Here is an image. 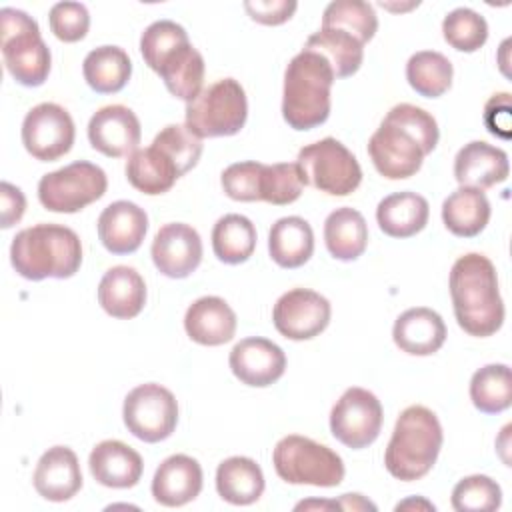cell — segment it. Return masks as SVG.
<instances>
[{"label":"cell","instance_id":"obj_4","mask_svg":"<svg viewBox=\"0 0 512 512\" xmlns=\"http://www.w3.org/2000/svg\"><path fill=\"white\" fill-rule=\"evenodd\" d=\"M442 440L444 434L436 414L426 406H408L396 420L384 452V466L402 482L420 480L436 464Z\"/></svg>","mask_w":512,"mask_h":512},{"label":"cell","instance_id":"obj_40","mask_svg":"<svg viewBox=\"0 0 512 512\" xmlns=\"http://www.w3.org/2000/svg\"><path fill=\"white\" fill-rule=\"evenodd\" d=\"M302 188L304 180L296 162L264 164L260 180V200L274 206L292 204L300 198Z\"/></svg>","mask_w":512,"mask_h":512},{"label":"cell","instance_id":"obj_44","mask_svg":"<svg viewBox=\"0 0 512 512\" xmlns=\"http://www.w3.org/2000/svg\"><path fill=\"white\" fill-rule=\"evenodd\" d=\"M262 170H264V164L256 160L230 164L220 176V184L226 196L238 202H258Z\"/></svg>","mask_w":512,"mask_h":512},{"label":"cell","instance_id":"obj_10","mask_svg":"<svg viewBox=\"0 0 512 512\" xmlns=\"http://www.w3.org/2000/svg\"><path fill=\"white\" fill-rule=\"evenodd\" d=\"M122 418L132 436L142 442H162L176 430L178 402L174 394L156 384H140L124 398Z\"/></svg>","mask_w":512,"mask_h":512},{"label":"cell","instance_id":"obj_34","mask_svg":"<svg viewBox=\"0 0 512 512\" xmlns=\"http://www.w3.org/2000/svg\"><path fill=\"white\" fill-rule=\"evenodd\" d=\"M304 50L318 52L332 66L336 78H348L358 72L364 60V46L348 32L336 28H320L308 36Z\"/></svg>","mask_w":512,"mask_h":512},{"label":"cell","instance_id":"obj_6","mask_svg":"<svg viewBox=\"0 0 512 512\" xmlns=\"http://www.w3.org/2000/svg\"><path fill=\"white\" fill-rule=\"evenodd\" d=\"M276 474L288 484L332 488L344 480V462L328 446L300 434L278 440L272 452Z\"/></svg>","mask_w":512,"mask_h":512},{"label":"cell","instance_id":"obj_14","mask_svg":"<svg viewBox=\"0 0 512 512\" xmlns=\"http://www.w3.org/2000/svg\"><path fill=\"white\" fill-rule=\"evenodd\" d=\"M330 302L308 288L284 292L272 310L274 328L288 340H310L330 324Z\"/></svg>","mask_w":512,"mask_h":512},{"label":"cell","instance_id":"obj_1","mask_svg":"<svg viewBox=\"0 0 512 512\" xmlns=\"http://www.w3.org/2000/svg\"><path fill=\"white\" fill-rule=\"evenodd\" d=\"M450 296L458 326L476 338L492 336L504 322V302L494 264L478 252L460 256L450 270Z\"/></svg>","mask_w":512,"mask_h":512},{"label":"cell","instance_id":"obj_20","mask_svg":"<svg viewBox=\"0 0 512 512\" xmlns=\"http://www.w3.org/2000/svg\"><path fill=\"white\" fill-rule=\"evenodd\" d=\"M508 172V154L482 140L464 144L454 158V178L460 186L486 190L504 182Z\"/></svg>","mask_w":512,"mask_h":512},{"label":"cell","instance_id":"obj_46","mask_svg":"<svg viewBox=\"0 0 512 512\" xmlns=\"http://www.w3.org/2000/svg\"><path fill=\"white\" fill-rule=\"evenodd\" d=\"M386 116H390L392 120H396L398 124L408 128L422 142L426 154H430L436 148L438 138H440L438 124H436L434 116L430 112H426L424 108L402 102V104H396L394 108H390V112Z\"/></svg>","mask_w":512,"mask_h":512},{"label":"cell","instance_id":"obj_12","mask_svg":"<svg viewBox=\"0 0 512 512\" xmlns=\"http://www.w3.org/2000/svg\"><path fill=\"white\" fill-rule=\"evenodd\" d=\"M368 154L374 168L384 178L404 180L420 170L426 150L408 128L384 116L378 130L368 140Z\"/></svg>","mask_w":512,"mask_h":512},{"label":"cell","instance_id":"obj_41","mask_svg":"<svg viewBox=\"0 0 512 512\" xmlns=\"http://www.w3.org/2000/svg\"><path fill=\"white\" fill-rule=\"evenodd\" d=\"M502 504V490L490 476L462 478L452 490V508L458 512H492Z\"/></svg>","mask_w":512,"mask_h":512},{"label":"cell","instance_id":"obj_17","mask_svg":"<svg viewBox=\"0 0 512 512\" xmlns=\"http://www.w3.org/2000/svg\"><path fill=\"white\" fill-rule=\"evenodd\" d=\"M140 136L138 116L122 104H110L96 110L88 122L90 146L110 158L130 156L138 150Z\"/></svg>","mask_w":512,"mask_h":512},{"label":"cell","instance_id":"obj_15","mask_svg":"<svg viewBox=\"0 0 512 512\" xmlns=\"http://www.w3.org/2000/svg\"><path fill=\"white\" fill-rule=\"evenodd\" d=\"M150 254L160 274L186 278L202 262V240L190 224L170 222L156 232Z\"/></svg>","mask_w":512,"mask_h":512},{"label":"cell","instance_id":"obj_26","mask_svg":"<svg viewBox=\"0 0 512 512\" xmlns=\"http://www.w3.org/2000/svg\"><path fill=\"white\" fill-rule=\"evenodd\" d=\"M428 200L416 192L404 190L382 198L376 206L380 230L392 238H410L428 224Z\"/></svg>","mask_w":512,"mask_h":512},{"label":"cell","instance_id":"obj_23","mask_svg":"<svg viewBox=\"0 0 512 512\" xmlns=\"http://www.w3.org/2000/svg\"><path fill=\"white\" fill-rule=\"evenodd\" d=\"M392 338L394 344L406 354L430 356L442 348L446 340V324L432 308H408L396 318Z\"/></svg>","mask_w":512,"mask_h":512},{"label":"cell","instance_id":"obj_47","mask_svg":"<svg viewBox=\"0 0 512 512\" xmlns=\"http://www.w3.org/2000/svg\"><path fill=\"white\" fill-rule=\"evenodd\" d=\"M298 4L294 0H248L244 2V10L250 14L254 22L266 26H278L292 18Z\"/></svg>","mask_w":512,"mask_h":512},{"label":"cell","instance_id":"obj_8","mask_svg":"<svg viewBox=\"0 0 512 512\" xmlns=\"http://www.w3.org/2000/svg\"><path fill=\"white\" fill-rule=\"evenodd\" d=\"M296 164L304 186L310 184L330 196H348L362 182V168L356 156L332 136L300 148Z\"/></svg>","mask_w":512,"mask_h":512},{"label":"cell","instance_id":"obj_31","mask_svg":"<svg viewBox=\"0 0 512 512\" xmlns=\"http://www.w3.org/2000/svg\"><path fill=\"white\" fill-rule=\"evenodd\" d=\"M218 496L234 506H248L264 492L262 468L246 456H230L216 470Z\"/></svg>","mask_w":512,"mask_h":512},{"label":"cell","instance_id":"obj_22","mask_svg":"<svg viewBox=\"0 0 512 512\" xmlns=\"http://www.w3.org/2000/svg\"><path fill=\"white\" fill-rule=\"evenodd\" d=\"M88 468L94 480L106 488H132L142 478V456L120 440L96 444L88 456Z\"/></svg>","mask_w":512,"mask_h":512},{"label":"cell","instance_id":"obj_30","mask_svg":"<svg viewBox=\"0 0 512 512\" xmlns=\"http://www.w3.org/2000/svg\"><path fill=\"white\" fill-rule=\"evenodd\" d=\"M490 220V202L484 190L460 186L442 202L444 226L460 238L478 236Z\"/></svg>","mask_w":512,"mask_h":512},{"label":"cell","instance_id":"obj_3","mask_svg":"<svg viewBox=\"0 0 512 512\" xmlns=\"http://www.w3.org/2000/svg\"><path fill=\"white\" fill-rule=\"evenodd\" d=\"M336 76L318 52H298L284 72L282 116L294 130H312L330 116V90Z\"/></svg>","mask_w":512,"mask_h":512},{"label":"cell","instance_id":"obj_11","mask_svg":"<svg viewBox=\"0 0 512 512\" xmlns=\"http://www.w3.org/2000/svg\"><path fill=\"white\" fill-rule=\"evenodd\" d=\"M382 420L380 400L370 390L352 386L332 406L330 432L340 444L360 450L378 438Z\"/></svg>","mask_w":512,"mask_h":512},{"label":"cell","instance_id":"obj_48","mask_svg":"<svg viewBox=\"0 0 512 512\" xmlns=\"http://www.w3.org/2000/svg\"><path fill=\"white\" fill-rule=\"evenodd\" d=\"M510 112H512L510 94L508 92L494 94L486 102V106H484V124L488 128V132L508 140L510 138V130H512V116H510Z\"/></svg>","mask_w":512,"mask_h":512},{"label":"cell","instance_id":"obj_16","mask_svg":"<svg viewBox=\"0 0 512 512\" xmlns=\"http://www.w3.org/2000/svg\"><path fill=\"white\" fill-rule=\"evenodd\" d=\"M228 364L242 384L264 388L282 378L286 370V354L272 340L250 336L234 344Z\"/></svg>","mask_w":512,"mask_h":512},{"label":"cell","instance_id":"obj_37","mask_svg":"<svg viewBox=\"0 0 512 512\" xmlns=\"http://www.w3.org/2000/svg\"><path fill=\"white\" fill-rule=\"evenodd\" d=\"M470 400L484 414H500L512 404V374L506 364H486L470 380Z\"/></svg>","mask_w":512,"mask_h":512},{"label":"cell","instance_id":"obj_5","mask_svg":"<svg viewBox=\"0 0 512 512\" xmlns=\"http://www.w3.org/2000/svg\"><path fill=\"white\" fill-rule=\"evenodd\" d=\"M0 48L10 76L28 88L42 86L50 74V48L38 22L22 10H0Z\"/></svg>","mask_w":512,"mask_h":512},{"label":"cell","instance_id":"obj_29","mask_svg":"<svg viewBox=\"0 0 512 512\" xmlns=\"http://www.w3.org/2000/svg\"><path fill=\"white\" fill-rule=\"evenodd\" d=\"M178 166L156 146L138 148L128 156L126 178L142 194L156 196L168 192L180 178Z\"/></svg>","mask_w":512,"mask_h":512},{"label":"cell","instance_id":"obj_38","mask_svg":"<svg viewBox=\"0 0 512 512\" xmlns=\"http://www.w3.org/2000/svg\"><path fill=\"white\" fill-rule=\"evenodd\" d=\"M322 28H336L354 36L362 46L378 30V18L372 4L362 0H334L322 14Z\"/></svg>","mask_w":512,"mask_h":512},{"label":"cell","instance_id":"obj_28","mask_svg":"<svg viewBox=\"0 0 512 512\" xmlns=\"http://www.w3.org/2000/svg\"><path fill=\"white\" fill-rule=\"evenodd\" d=\"M154 72L160 74L172 96L190 102L202 90L204 58L188 40L164 56Z\"/></svg>","mask_w":512,"mask_h":512},{"label":"cell","instance_id":"obj_32","mask_svg":"<svg viewBox=\"0 0 512 512\" xmlns=\"http://www.w3.org/2000/svg\"><path fill=\"white\" fill-rule=\"evenodd\" d=\"M324 242L336 260H356L368 246V224L364 216L348 206L336 208L324 222Z\"/></svg>","mask_w":512,"mask_h":512},{"label":"cell","instance_id":"obj_7","mask_svg":"<svg viewBox=\"0 0 512 512\" xmlns=\"http://www.w3.org/2000/svg\"><path fill=\"white\" fill-rule=\"evenodd\" d=\"M248 118L246 92L234 78H222L186 102V128L198 138L238 134Z\"/></svg>","mask_w":512,"mask_h":512},{"label":"cell","instance_id":"obj_35","mask_svg":"<svg viewBox=\"0 0 512 512\" xmlns=\"http://www.w3.org/2000/svg\"><path fill=\"white\" fill-rule=\"evenodd\" d=\"M256 248V228L242 214H226L212 228L214 256L224 264L246 262Z\"/></svg>","mask_w":512,"mask_h":512},{"label":"cell","instance_id":"obj_9","mask_svg":"<svg viewBox=\"0 0 512 512\" xmlns=\"http://www.w3.org/2000/svg\"><path fill=\"white\" fill-rule=\"evenodd\" d=\"M106 188V172L88 160H78L44 174L38 182V200L50 212L74 214L100 200Z\"/></svg>","mask_w":512,"mask_h":512},{"label":"cell","instance_id":"obj_50","mask_svg":"<svg viewBox=\"0 0 512 512\" xmlns=\"http://www.w3.org/2000/svg\"><path fill=\"white\" fill-rule=\"evenodd\" d=\"M338 506L344 508V510H356V508H372V510H376V506L366 502L360 494H344Z\"/></svg>","mask_w":512,"mask_h":512},{"label":"cell","instance_id":"obj_24","mask_svg":"<svg viewBox=\"0 0 512 512\" xmlns=\"http://www.w3.org/2000/svg\"><path fill=\"white\" fill-rule=\"evenodd\" d=\"M186 334L202 346H220L236 334V314L220 296L194 300L184 314Z\"/></svg>","mask_w":512,"mask_h":512},{"label":"cell","instance_id":"obj_27","mask_svg":"<svg viewBox=\"0 0 512 512\" xmlns=\"http://www.w3.org/2000/svg\"><path fill=\"white\" fill-rule=\"evenodd\" d=\"M268 252L280 268L304 266L314 252L312 226L300 216L276 220L268 234Z\"/></svg>","mask_w":512,"mask_h":512},{"label":"cell","instance_id":"obj_49","mask_svg":"<svg viewBox=\"0 0 512 512\" xmlns=\"http://www.w3.org/2000/svg\"><path fill=\"white\" fill-rule=\"evenodd\" d=\"M0 202H2V228H12L20 218L24 216L26 210V198L22 190L10 182L0 184Z\"/></svg>","mask_w":512,"mask_h":512},{"label":"cell","instance_id":"obj_43","mask_svg":"<svg viewBox=\"0 0 512 512\" xmlns=\"http://www.w3.org/2000/svg\"><path fill=\"white\" fill-rule=\"evenodd\" d=\"M184 42H188V34L180 24L172 20H156L142 32L140 52L144 62L156 70L162 58Z\"/></svg>","mask_w":512,"mask_h":512},{"label":"cell","instance_id":"obj_45","mask_svg":"<svg viewBox=\"0 0 512 512\" xmlns=\"http://www.w3.org/2000/svg\"><path fill=\"white\" fill-rule=\"evenodd\" d=\"M52 34L62 42H78L90 28V14L82 2H56L48 14Z\"/></svg>","mask_w":512,"mask_h":512},{"label":"cell","instance_id":"obj_42","mask_svg":"<svg viewBox=\"0 0 512 512\" xmlns=\"http://www.w3.org/2000/svg\"><path fill=\"white\" fill-rule=\"evenodd\" d=\"M152 146L160 148L184 176L192 170L202 154V138L192 134L186 124H170L156 134Z\"/></svg>","mask_w":512,"mask_h":512},{"label":"cell","instance_id":"obj_36","mask_svg":"<svg viewBox=\"0 0 512 512\" xmlns=\"http://www.w3.org/2000/svg\"><path fill=\"white\" fill-rule=\"evenodd\" d=\"M452 62L436 50H420L406 62V80L424 98H438L452 86Z\"/></svg>","mask_w":512,"mask_h":512},{"label":"cell","instance_id":"obj_2","mask_svg":"<svg viewBox=\"0 0 512 512\" xmlns=\"http://www.w3.org/2000/svg\"><path fill=\"white\" fill-rule=\"evenodd\" d=\"M10 262L26 280H62L78 272L82 264V244L72 228L42 222L14 236Z\"/></svg>","mask_w":512,"mask_h":512},{"label":"cell","instance_id":"obj_18","mask_svg":"<svg viewBox=\"0 0 512 512\" xmlns=\"http://www.w3.org/2000/svg\"><path fill=\"white\" fill-rule=\"evenodd\" d=\"M96 228L98 238L108 252L116 256L132 254L140 248L146 236L148 216L138 204L116 200L100 212Z\"/></svg>","mask_w":512,"mask_h":512},{"label":"cell","instance_id":"obj_19","mask_svg":"<svg viewBox=\"0 0 512 512\" xmlns=\"http://www.w3.org/2000/svg\"><path fill=\"white\" fill-rule=\"evenodd\" d=\"M36 492L50 502H66L82 488V472L78 456L68 446L48 448L32 476Z\"/></svg>","mask_w":512,"mask_h":512},{"label":"cell","instance_id":"obj_39","mask_svg":"<svg viewBox=\"0 0 512 512\" xmlns=\"http://www.w3.org/2000/svg\"><path fill=\"white\" fill-rule=\"evenodd\" d=\"M442 34L458 52H476L488 40V24L472 8H454L442 20Z\"/></svg>","mask_w":512,"mask_h":512},{"label":"cell","instance_id":"obj_13","mask_svg":"<svg viewBox=\"0 0 512 512\" xmlns=\"http://www.w3.org/2000/svg\"><path fill=\"white\" fill-rule=\"evenodd\" d=\"M74 136V120L60 104L42 102L24 116L22 144L40 162H54L68 154Z\"/></svg>","mask_w":512,"mask_h":512},{"label":"cell","instance_id":"obj_33","mask_svg":"<svg viewBox=\"0 0 512 512\" xmlns=\"http://www.w3.org/2000/svg\"><path fill=\"white\" fill-rule=\"evenodd\" d=\"M86 84L98 94L120 92L132 74V62L120 46H98L82 62Z\"/></svg>","mask_w":512,"mask_h":512},{"label":"cell","instance_id":"obj_21","mask_svg":"<svg viewBox=\"0 0 512 512\" xmlns=\"http://www.w3.org/2000/svg\"><path fill=\"white\" fill-rule=\"evenodd\" d=\"M202 490V468L186 454L168 456L154 472L152 496L158 504L176 508L192 502Z\"/></svg>","mask_w":512,"mask_h":512},{"label":"cell","instance_id":"obj_25","mask_svg":"<svg viewBox=\"0 0 512 512\" xmlns=\"http://www.w3.org/2000/svg\"><path fill=\"white\" fill-rule=\"evenodd\" d=\"M98 302L106 314L120 320L138 316L146 304L144 278L130 266H114L98 284Z\"/></svg>","mask_w":512,"mask_h":512}]
</instances>
